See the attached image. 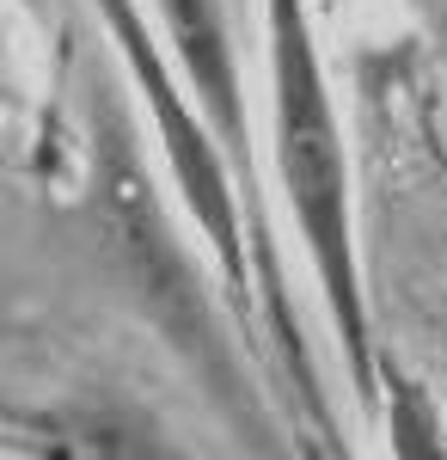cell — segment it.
<instances>
[{
  "mask_svg": "<svg viewBox=\"0 0 447 460\" xmlns=\"http://www.w3.org/2000/svg\"><path fill=\"white\" fill-rule=\"evenodd\" d=\"M270 13V80H276V166L294 227L307 240L319 270L325 307L349 356V387L362 405H374V332H368V295L355 264V221H349V160L344 129L331 111V86L312 49V25L301 0H264Z\"/></svg>",
  "mask_w": 447,
  "mask_h": 460,
  "instance_id": "cell-1",
  "label": "cell"
},
{
  "mask_svg": "<svg viewBox=\"0 0 447 460\" xmlns=\"http://www.w3.org/2000/svg\"><path fill=\"white\" fill-rule=\"evenodd\" d=\"M92 215H99L104 252H110V270L123 277L129 301H136L147 325L172 344L197 375H203L208 399L233 418V424H258L251 411V393L240 381V362L227 350V338L215 332L208 314V295L190 270V252L166 221V203L153 190V178L136 154V129L123 105L110 93H92Z\"/></svg>",
  "mask_w": 447,
  "mask_h": 460,
  "instance_id": "cell-2",
  "label": "cell"
},
{
  "mask_svg": "<svg viewBox=\"0 0 447 460\" xmlns=\"http://www.w3.org/2000/svg\"><path fill=\"white\" fill-rule=\"evenodd\" d=\"M104 13V25L117 37V56H123V68L129 80L141 86V99L153 111V129H160V147H166V166H172V184L178 197H184V209L197 215V227H203L208 252H215V270H221V288L233 295V307H251V258H245V234H251V221L240 215V178H233V160H227V147L215 136V123H208V111L197 105V93H178L172 68H166V56H160V43L147 31V19H141L136 0H92Z\"/></svg>",
  "mask_w": 447,
  "mask_h": 460,
  "instance_id": "cell-3",
  "label": "cell"
},
{
  "mask_svg": "<svg viewBox=\"0 0 447 460\" xmlns=\"http://www.w3.org/2000/svg\"><path fill=\"white\" fill-rule=\"evenodd\" d=\"M160 25L172 37V56L184 80L197 86V105L208 111L215 136L233 160V178H240L245 197V221H251V264H258V283H264V307H270V325L282 338V356L294 368V387H301V405L319 429H331V411L312 387L307 368V344H301V319L288 307V277H282V252L270 240V215H264V190H258V154H251V117H245L240 99V62H233V43H227V6L221 0H153Z\"/></svg>",
  "mask_w": 447,
  "mask_h": 460,
  "instance_id": "cell-4",
  "label": "cell"
},
{
  "mask_svg": "<svg viewBox=\"0 0 447 460\" xmlns=\"http://www.w3.org/2000/svg\"><path fill=\"white\" fill-rule=\"evenodd\" d=\"M25 429H43V448L56 455H160L153 429L117 411H49V418H13Z\"/></svg>",
  "mask_w": 447,
  "mask_h": 460,
  "instance_id": "cell-5",
  "label": "cell"
},
{
  "mask_svg": "<svg viewBox=\"0 0 447 460\" xmlns=\"http://www.w3.org/2000/svg\"><path fill=\"white\" fill-rule=\"evenodd\" d=\"M386 375H392V411H386V424H392V448H399V455H442V418L429 411L423 387L405 381L392 362H386Z\"/></svg>",
  "mask_w": 447,
  "mask_h": 460,
  "instance_id": "cell-6",
  "label": "cell"
}]
</instances>
